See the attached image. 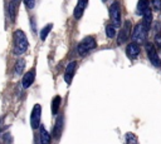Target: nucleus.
<instances>
[{"mask_svg": "<svg viewBox=\"0 0 161 144\" xmlns=\"http://www.w3.org/2000/svg\"><path fill=\"white\" fill-rule=\"evenodd\" d=\"M13 50L16 55H21L28 50L29 46V41L28 38L25 35V33L23 30H15L13 34Z\"/></svg>", "mask_w": 161, "mask_h": 144, "instance_id": "f257e3e1", "label": "nucleus"}, {"mask_svg": "<svg viewBox=\"0 0 161 144\" xmlns=\"http://www.w3.org/2000/svg\"><path fill=\"white\" fill-rule=\"evenodd\" d=\"M97 46V43H96V39L93 36H86L83 38L78 46H77V51L79 55H86L87 53H89L91 50H93L94 48Z\"/></svg>", "mask_w": 161, "mask_h": 144, "instance_id": "f03ea898", "label": "nucleus"}, {"mask_svg": "<svg viewBox=\"0 0 161 144\" xmlns=\"http://www.w3.org/2000/svg\"><path fill=\"white\" fill-rule=\"evenodd\" d=\"M109 19L114 28L121 26V10H119L118 3H116V1L109 6Z\"/></svg>", "mask_w": 161, "mask_h": 144, "instance_id": "7ed1b4c3", "label": "nucleus"}, {"mask_svg": "<svg viewBox=\"0 0 161 144\" xmlns=\"http://www.w3.org/2000/svg\"><path fill=\"white\" fill-rule=\"evenodd\" d=\"M146 35H147V30L143 28L142 24H137L135 28H133V33L131 35L133 43L136 44H142L145 43V39H146Z\"/></svg>", "mask_w": 161, "mask_h": 144, "instance_id": "20e7f679", "label": "nucleus"}, {"mask_svg": "<svg viewBox=\"0 0 161 144\" xmlns=\"http://www.w3.org/2000/svg\"><path fill=\"white\" fill-rule=\"evenodd\" d=\"M146 53H147V56H148V59L153 66H156V68L161 66V60H160L158 54L156 51V46L152 43H146Z\"/></svg>", "mask_w": 161, "mask_h": 144, "instance_id": "39448f33", "label": "nucleus"}, {"mask_svg": "<svg viewBox=\"0 0 161 144\" xmlns=\"http://www.w3.org/2000/svg\"><path fill=\"white\" fill-rule=\"evenodd\" d=\"M40 115H42V106L40 104H35L30 115V125L33 129H36L40 126Z\"/></svg>", "mask_w": 161, "mask_h": 144, "instance_id": "423d86ee", "label": "nucleus"}, {"mask_svg": "<svg viewBox=\"0 0 161 144\" xmlns=\"http://www.w3.org/2000/svg\"><path fill=\"white\" fill-rule=\"evenodd\" d=\"M131 36V23L130 21H126L123 28L119 30L118 33V36H117V43L118 44H123L126 43V40Z\"/></svg>", "mask_w": 161, "mask_h": 144, "instance_id": "0eeeda50", "label": "nucleus"}, {"mask_svg": "<svg viewBox=\"0 0 161 144\" xmlns=\"http://www.w3.org/2000/svg\"><path fill=\"white\" fill-rule=\"evenodd\" d=\"M75 68H77V63H75V61H70V63L67 65V68H65L64 80H65V83H67L68 85L72 83V79H73V75H74Z\"/></svg>", "mask_w": 161, "mask_h": 144, "instance_id": "6e6552de", "label": "nucleus"}, {"mask_svg": "<svg viewBox=\"0 0 161 144\" xmlns=\"http://www.w3.org/2000/svg\"><path fill=\"white\" fill-rule=\"evenodd\" d=\"M87 4H88V0H78L77 5L74 8V11H73L74 19H80L83 16V13L87 8Z\"/></svg>", "mask_w": 161, "mask_h": 144, "instance_id": "1a4fd4ad", "label": "nucleus"}, {"mask_svg": "<svg viewBox=\"0 0 161 144\" xmlns=\"http://www.w3.org/2000/svg\"><path fill=\"white\" fill-rule=\"evenodd\" d=\"M34 79H35V69H31L28 73H25V75L23 76V80H21L23 88L24 89H28L34 83Z\"/></svg>", "mask_w": 161, "mask_h": 144, "instance_id": "9d476101", "label": "nucleus"}, {"mask_svg": "<svg viewBox=\"0 0 161 144\" xmlns=\"http://www.w3.org/2000/svg\"><path fill=\"white\" fill-rule=\"evenodd\" d=\"M126 54H127V56L130 59H136L138 56V54H140V46H138V44H136V43L128 44L127 48H126Z\"/></svg>", "mask_w": 161, "mask_h": 144, "instance_id": "9b49d317", "label": "nucleus"}, {"mask_svg": "<svg viewBox=\"0 0 161 144\" xmlns=\"http://www.w3.org/2000/svg\"><path fill=\"white\" fill-rule=\"evenodd\" d=\"M142 25H143V28L148 31V29H150V26H151V23H152V11H151V9L148 8L143 14H142Z\"/></svg>", "mask_w": 161, "mask_h": 144, "instance_id": "f8f14e48", "label": "nucleus"}, {"mask_svg": "<svg viewBox=\"0 0 161 144\" xmlns=\"http://www.w3.org/2000/svg\"><path fill=\"white\" fill-rule=\"evenodd\" d=\"M62 131H63V116H62V115H59V116H58V119H57V121H55L54 129H53V135H54V138L59 139V136H60Z\"/></svg>", "mask_w": 161, "mask_h": 144, "instance_id": "ddd939ff", "label": "nucleus"}, {"mask_svg": "<svg viewBox=\"0 0 161 144\" xmlns=\"http://www.w3.org/2000/svg\"><path fill=\"white\" fill-rule=\"evenodd\" d=\"M19 4H20V0H10V3H9V15L13 21L16 18V11H18Z\"/></svg>", "mask_w": 161, "mask_h": 144, "instance_id": "4468645a", "label": "nucleus"}, {"mask_svg": "<svg viewBox=\"0 0 161 144\" xmlns=\"http://www.w3.org/2000/svg\"><path fill=\"white\" fill-rule=\"evenodd\" d=\"M39 129H40V131H39L40 144H50V135H49V133L47 131L45 126H44V125H40Z\"/></svg>", "mask_w": 161, "mask_h": 144, "instance_id": "2eb2a0df", "label": "nucleus"}, {"mask_svg": "<svg viewBox=\"0 0 161 144\" xmlns=\"http://www.w3.org/2000/svg\"><path fill=\"white\" fill-rule=\"evenodd\" d=\"M148 0H138L137 6H136V14L137 15H142L147 9H148Z\"/></svg>", "mask_w": 161, "mask_h": 144, "instance_id": "dca6fc26", "label": "nucleus"}, {"mask_svg": "<svg viewBox=\"0 0 161 144\" xmlns=\"http://www.w3.org/2000/svg\"><path fill=\"white\" fill-rule=\"evenodd\" d=\"M24 68H25V60H24V59H19V60L15 63V69H14L15 74H16V75H20V74L23 73Z\"/></svg>", "mask_w": 161, "mask_h": 144, "instance_id": "f3484780", "label": "nucleus"}, {"mask_svg": "<svg viewBox=\"0 0 161 144\" xmlns=\"http://www.w3.org/2000/svg\"><path fill=\"white\" fill-rule=\"evenodd\" d=\"M60 101H62V99H60V96H58V95H55V98L53 99V101H52V113L55 115L57 113H58V110H59V105H60Z\"/></svg>", "mask_w": 161, "mask_h": 144, "instance_id": "a211bd4d", "label": "nucleus"}, {"mask_svg": "<svg viewBox=\"0 0 161 144\" xmlns=\"http://www.w3.org/2000/svg\"><path fill=\"white\" fill-rule=\"evenodd\" d=\"M106 35H107L109 39H112V38L116 36V28H114L112 24H107V25H106Z\"/></svg>", "mask_w": 161, "mask_h": 144, "instance_id": "6ab92c4d", "label": "nucleus"}, {"mask_svg": "<svg viewBox=\"0 0 161 144\" xmlns=\"http://www.w3.org/2000/svg\"><path fill=\"white\" fill-rule=\"evenodd\" d=\"M126 143L127 144H138V140H137V136L133 134V133H126Z\"/></svg>", "mask_w": 161, "mask_h": 144, "instance_id": "aec40b11", "label": "nucleus"}, {"mask_svg": "<svg viewBox=\"0 0 161 144\" xmlns=\"http://www.w3.org/2000/svg\"><path fill=\"white\" fill-rule=\"evenodd\" d=\"M52 28H53V24H48V25H45V28L42 29V31H40V39L42 40H45L47 39V36H48L49 31L52 30Z\"/></svg>", "mask_w": 161, "mask_h": 144, "instance_id": "412c9836", "label": "nucleus"}, {"mask_svg": "<svg viewBox=\"0 0 161 144\" xmlns=\"http://www.w3.org/2000/svg\"><path fill=\"white\" fill-rule=\"evenodd\" d=\"M151 6L155 11H161V0H150Z\"/></svg>", "mask_w": 161, "mask_h": 144, "instance_id": "4be33fe9", "label": "nucleus"}, {"mask_svg": "<svg viewBox=\"0 0 161 144\" xmlns=\"http://www.w3.org/2000/svg\"><path fill=\"white\" fill-rule=\"evenodd\" d=\"M155 44H156V46L161 48V31L155 33Z\"/></svg>", "mask_w": 161, "mask_h": 144, "instance_id": "5701e85b", "label": "nucleus"}, {"mask_svg": "<svg viewBox=\"0 0 161 144\" xmlns=\"http://www.w3.org/2000/svg\"><path fill=\"white\" fill-rule=\"evenodd\" d=\"M23 1H24L25 6H26L28 9H33L34 5H35V0H23Z\"/></svg>", "mask_w": 161, "mask_h": 144, "instance_id": "b1692460", "label": "nucleus"}, {"mask_svg": "<svg viewBox=\"0 0 161 144\" xmlns=\"http://www.w3.org/2000/svg\"><path fill=\"white\" fill-rule=\"evenodd\" d=\"M102 1H103V3H106V1H107V0H102Z\"/></svg>", "mask_w": 161, "mask_h": 144, "instance_id": "393cba45", "label": "nucleus"}]
</instances>
